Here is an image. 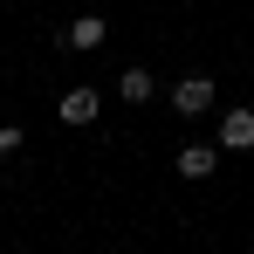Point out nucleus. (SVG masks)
Segmentation results:
<instances>
[{"label": "nucleus", "mask_w": 254, "mask_h": 254, "mask_svg": "<svg viewBox=\"0 0 254 254\" xmlns=\"http://www.w3.org/2000/svg\"><path fill=\"white\" fill-rule=\"evenodd\" d=\"M103 35H110V21H103V14H83V21H69L55 42H62V48H76V55H89V48H103Z\"/></svg>", "instance_id": "nucleus-2"}, {"label": "nucleus", "mask_w": 254, "mask_h": 254, "mask_svg": "<svg viewBox=\"0 0 254 254\" xmlns=\"http://www.w3.org/2000/svg\"><path fill=\"white\" fill-rule=\"evenodd\" d=\"M117 96H124V103H151V96H158V76H151V69H124V76H117Z\"/></svg>", "instance_id": "nucleus-6"}, {"label": "nucleus", "mask_w": 254, "mask_h": 254, "mask_svg": "<svg viewBox=\"0 0 254 254\" xmlns=\"http://www.w3.org/2000/svg\"><path fill=\"white\" fill-rule=\"evenodd\" d=\"M220 144H179V179H213Z\"/></svg>", "instance_id": "nucleus-5"}, {"label": "nucleus", "mask_w": 254, "mask_h": 254, "mask_svg": "<svg viewBox=\"0 0 254 254\" xmlns=\"http://www.w3.org/2000/svg\"><path fill=\"white\" fill-rule=\"evenodd\" d=\"M96 110H103V96H96L89 83H76L62 103H55V117H62V124H96Z\"/></svg>", "instance_id": "nucleus-3"}, {"label": "nucleus", "mask_w": 254, "mask_h": 254, "mask_svg": "<svg viewBox=\"0 0 254 254\" xmlns=\"http://www.w3.org/2000/svg\"><path fill=\"white\" fill-rule=\"evenodd\" d=\"M172 110L179 117H206L213 110V76H179L172 83Z\"/></svg>", "instance_id": "nucleus-1"}, {"label": "nucleus", "mask_w": 254, "mask_h": 254, "mask_svg": "<svg viewBox=\"0 0 254 254\" xmlns=\"http://www.w3.org/2000/svg\"><path fill=\"white\" fill-rule=\"evenodd\" d=\"M14 144H21V130H14V124H0V158H7Z\"/></svg>", "instance_id": "nucleus-7"}, {"label": "nucleus", "mask_w": 254, "mask_h": 254, "mask_svg": "<svg viewBox=\"0 0 254 254\" xmlns=\"http://www.w3.org/2000/svg\"><path fill=\"white\" fill-rule=\"evenodd\" d=\"M213 144H220V151H254V110H227Z\"/></svg>", "instance_id": "nucleus-4"}]
</instances>
